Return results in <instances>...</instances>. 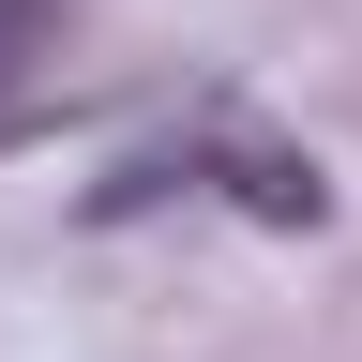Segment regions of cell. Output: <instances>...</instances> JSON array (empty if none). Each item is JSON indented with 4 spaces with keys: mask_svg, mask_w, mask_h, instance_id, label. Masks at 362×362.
<instances>
[{
    "mask_svg": "<svg viewBox=\"0 0 362 362\" xmlns=\"http://www.w3.org/2000/svg\"><path fill=\"white\" fill-rule=\"evenodd\" d=\"M30 45H45V0H0V90L30 76Z\"/></svg>",
    "mask_w": 362,
    "mask_h": 362,
    "instance_id": "6da1fadb",
    "label": "cell"
}]
</instances>
